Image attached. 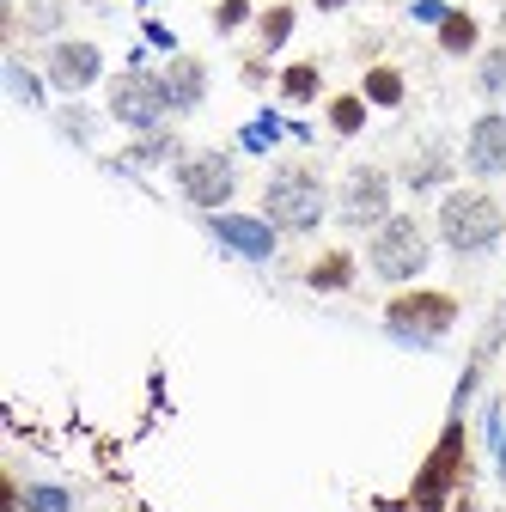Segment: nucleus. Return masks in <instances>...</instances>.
Instances as JSON below:
<instances>
[{"label":"nucleus","mask_w":506,"mask_h":512,"mask_svg":"<svg viewBox=\"0 0 506 512\" xmlns=\"http://www.w3.org/2000/svg\"><path fill=\"white\" fill-rule=\"evenodd\" d=\"M324 208H330V189L311 165H281L263 189V220L275 232H311L324 220Z\"/></svg>","instance_id":"nucleus-1"},{"label":"nucleus","mask_w":506,"mask_h":512,"mask_svg":"<svg viewBox=\"0 0 506 512\" xmlns=\"http://www.w3.org/2000/svg\"><path fill=\"white\" fill-rule=\"evenodd\" d=\"M506 226V208L488 196V189H452L446 202H439V238H446L458 256H476L500 238Z\"/></svg>","instance_id":"nucleus-2"},{"label":"nucleus","mask_w":506,"mask_h":512,"mask_svg":"<svg viewBox=\"0 0 506 512\" xmlns=\"http://www.w3.org/2000/svg\"><path fill=\"white\" fill-rule=\"evenodd\" d=\"M427 256H433V244H427L421 220H409V214H391L385 226H372L366 263H372V275H378V281H391V287L415 281V275L427 269Z\"/></svg>","instance_id":"nucleus-3"},{"label":"nucleus","mask_w":506,"mask_h":512,"mask_svg":"<svg viewBox=\"0 0 506 512\" xmlns=\"http://www.w3.org/2000/svg\"><path fill=\"white\" fill-rule=\"evenodd\" d=\"M385 324H391L397 336H415V342H427V336H446V330L458 324V299H452V293H433V287L397 293V299L385 305Z\"/></svg>","instance_id":"nucleus-4"},{"label":"nucleus","mask_w":506,"mask_h":512,"mask_svg":"<svg viewBox=\"0 0 506 512\" xmlns=\"http://www.w3.org/2000/svg\"><path fill=\"white\" fill-rule=\"evenodd\" d=\"M458 470H464V427L452 421L446 433H439V445L427 452V464H421V476H415V512H439L452 500V488H458Z\"/></svg>","instance_id":"nucleus-5"},{"label":"nucleus","mask_w":506,"mask_h":512,"mask_svg":"<svg viewBox=\"0 0 506 512\" xmlns=\"http://www.w3.org/2000/svg\"><path fill=\"white\" fill-rule=\"evenodd\" d=\"M171 110V92L159 74H116L110 80V116L116 122H129V128H159V116Z\"/></svg>","instance_id":"nucleus-6"},{"label":"nucleus","mask_w":506,"mask_h":512,"mask_svg":"<svg viewBox=\"0 0 506 512\" xmlns=\"http://www.w3.org/2000/svg\"><path fill=\"white\" fill-rule=\"evenodd\" d=\"M391 220V171L354 165L342 177V226H385Z\"/></svg>","instance_id":"nucleus-7"},{"label":"nucleus","mask_w":506,"mask_h":512,"mask_svg":"<svg viewBox=\"0 0 506 512\" xmlns=\"http://www.w3.org/2000/svg\"><path fill=\"white\" fill-rule=\"evenodd\" d=\"M177 189H183V202H196V208H226L232 202V159L226 153H189L177 159Z\"/></svg>","instance_id":"nucleus-8"},{"label":"nucleus","mask_w":506,"mask_h":512,"mask_svg":"<svg viewBox=\"0 0 506 512\" xmlns=\"http://www.w3.org/2000/svg\"><path fill=\"white\" fill-rule=\"evenodd\" d=\"M98 68H104L98 43H80V37H68V43H49V80H55L61 92H86V86L98 80Z\"/></svg>","instance_id":"nucleus-9"},{"label":"nucleus","mask_w":506,"mask_h":512,"mask_svg":"<svg viewBox=\"0 0 506 512\" xmlns=\"http://www.w3.org/2000/svg\"><path fill=\"white\" fill-rule=\"evenodd\" d=\"M464 165L476 177H506V116H476L470 128V147H464Z\"/></svg>","instance_id":"nucleus-10"},{"label":"nucleus","mask_w":506,"mask_h":512,"mask_svg":"<svg viewBox=\"0 0 506 512\" xmlns=\"http://www.w3.org/2000/svg\"><path fill=\"white\" fill-rule=\"evenodd\" d=\"M214 238H226L238 256H250V263H263V256H275V226L269 220H244V214H214Z\"/></svg>","instance_id":"nucleus-11"},{"label":"nucleus","mask_w":506,"mask_h":512,"mask_svg":"<svg viewBox=\"0 0 506 512\" xmlns=\"http://www.w3.org/2000/svg\"><path fill=\"white\" fill-rule=\"evenodd\" d=\"M165 92H171V110H196L202 92H208V68H202L196 55H177L171 74H165Z\"/></svg>","instance_id":"nucleus-12"},{"label":"nucleus","mask_w":506,"mask_h":512,"mask_svg":"<svg viewBox=\"0 0 506 512\" xmlns=\"http://www.w3.org/2000/svg\"><path fill=\"white\" fill-rule=\"evenodd\" d=\"M305 287H311V293H342V287H354V256H348L342 244H336V250H324L318 263L305 269Z\"/></svg>","instance_id":"nucleus-13"},{"label":"nucleus","mask_w":506,"mask_h":512,"mask_svg":"<svg viewBox=\"0 0 506 512\" xmlns=\"http://www.w3.org/2000/svg\"><path fill=\"white\" fill-rule=\"evenodd\" d=\"M403 92H409V86H403V74H397V68H385V61H378V68H366V80H360V98H366V104H378V110H397V104H403Z\"/></svg>","instance_id":"nucleus-14"},{"label":"nucleus","mask_w":506,"mask_h":512,"mask_svg":"<svg viewBox=\"0 0 506 512\" xmlns=\"http://www.w3.org/2000/svg\"><path fill=\"white\" fill-rule=\"evenodd\" d=\"M318 92H324L318 61H293V68H281V98H287V104H311Z\"/></svg>","instance_id":"nucleus-15"},{"label":"nucleus","mask_w":506,"mask_h":512,"mask_svg":"<svg viewBox=\"0 0 506 512\" xmlns=\"http://www.w3.org/2000/svg\"><path fill=\"white\" fill-rule=\"evenodd\" d=\"M476 19L470 13H446V19H439V49H446V55H470L476 49Z\"/></svg>","instance_id":"nucleus-16"},{"label":"nucleus","mask_w":506,"mask_h":512,"mask_svg":"<svg viewBox=\"0 0 506 512\" xmlns=\"http://www.w3.org/2000/svg\"><path fill=\"white\" fill-rule=\"evenodd\" d=\"M330 128H336V135H360V128H366V98L360 92H336L330 98Z\"/></svg>","instance_id":"nucleus-17"},{"label":"nucleus","mask_w":506,"mask_h":512,"mask_svg":"<svg viewBox=\"0 0 506 512\" xmlns=\"http://www.w3.org/2000/svg\"><path fill=\"white\" fill-rule=\"evenodd\" d=\"M293 37V7H287V0H281V7H269V13H257V43L263 49H281Z\"/></svg>","instance_id":"nucleus-18"},{"label":"nucleus","mask_w":506,"mask_h":512,"mask_svg":"<svg viewBox=\"0 0 506 512\" xmlns=\"http://www.w3.org/2000/svg\"><path fill=\"white\" fill-rule=\"evenodd\" d=\"M403 177H409V189H433L439 177H446V153H433V147H427V153H421Z\"/></svg>","instance_id":"nucleus-19"},{"label":"nucleus","mask_w":506,"mask_h":512,"mask_svg":"<svg viewBox=\"0 0 506 512\" xmlns=\"http://www.w3.org/2000/svg\"><path fill=\"white\" fill-rule=\"evenodd\" d=\"M482 92H506V49H488V61H482Z\"/></svg>","instance_id":"nucleus-20"},{"label":"nucleus","mask_w":506,"mask_h":512,"mask_svg":"<svg viewBox=\"0 0 506 512\" xmlns=\"http://www.w3.org/2000/svg\"><path fill=\"white\" fill-rule=\"evenodd\" d=\"M244 19H250V0H220V7H214V25L220 31H238Z\"/></svg>","instance_id":"nucleus-21"},{"label":"nucleus","mask_w":506,"mask_h":512,"mask_svg":"<svg viewBox=\"0 0 506 512\" xmlns=\"http://www.w3.org/2000/svg\"><path fill=\"white\" fill-rule=\"evenodd\" d=\"M25 512H68V494H61V488H31Z\"/></svg>","instance_id":"nucleus-22"},{"label":"nucleus","mask_w":506,"mask_h":512,"mask_svg":"<svg viewBox=\"0 0 506 512\" xmlns=\"http://www.w3.org/2000/svg\"><path fill=\"white\" fill-rule=\"evenodd\" d=\"M311 7H324V13H336V7H348V0H311Z\"/></svg>","instance_id":"nucleus-23"},{"label":"nucleus","mask_w":506,"mask_h":512,"mask_svg":"<svg viewBox=\"0 0 506 512\" xmlns=\"http://www.w3.org/2000/svg\"><path fill=\"white\" fill-rule=\"evenodd\" d=\"M500 476H506V452H500Z\"/></svg>","instance_id":"nucleus-24"}]
</instances>
